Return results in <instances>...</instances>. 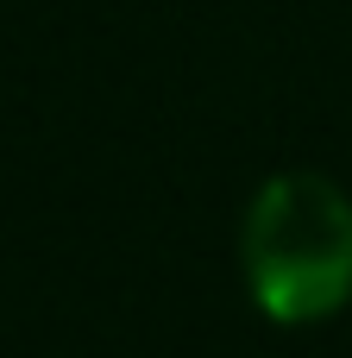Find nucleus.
<instances>
[{
	"label": "nucleus",
	"mask_w": 352,
	"mask_h": 358,
	"mask_svg": "<svg viewBox=\"0 0 352 358\" xmlns=\"http://www.w3.org/2000/svg\"><path fill=\"white\" fill-rule=\"evenodd\" d=\"M239 264L265 321H334L352 302V195L321 170H277L246 208Z\"/></svg>",
	"instance_id": "obj_1"
}]
</instances>
